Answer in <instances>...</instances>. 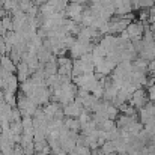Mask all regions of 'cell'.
Masks as SVG:
<instances>
[{
    "mask_svg": "<svg viewBox=\"0 0 155 155\" xmlns=\"http://www.w3.org/2000/svg\"><path fill=\"white\" fill-rule=\"evenodd\" d=\"M130 103L133 104L137 110H140V108H143V107L146 105V103H148V94L140 87V89H137V91L133 94V97H131Z\"/></svg>",
    "mask_w": 155,
    "mask_h": 155,
    "instance_id": "cell-1",
    "label": "cell"
},
{
    "mask_svg": "<svg viewBox=\"0 0 155 155\" xmlns=\"http://www.w3.org/2000/svg\"><path fill=\"white\" fill-rule=\"evenodd\" d=\"M83 110H84V108H83V104L77 103L75 100H74L72 103L66 104V105L63 107V113H65L66 117H78V116L81 114Z\"/></svg>",
    "mask_w": 155,
    "mask_h": 155,
    "instance_id": "cell-2",
    "label": "cell"
},
{
    "mask_svg": "<svg viewBox=\"0 0 155 155\" xmlns=\"http://www.w3.org/2000/svg\"><path fill=\"white\" fill-rule=\"evenodd\" d=\"M0 65H2L6 71H9V72H12V74H17V63L11 59V56H8V54L0 56Z\"/></svg>",
    "mask_w": 155,
    "mask_h": 155,
    "instance_id": "cell-3",
    "label": "cell"
},
{
    "mask_svg": "<svg viewBox=\"0 0 155 155\" xmlns=\"http://www.w3.org/2000/svg\"><path fill=\"white\" fill-rule=\"evenodd\" d=\"M63 125H65L69 131L78 133V131L81 130V124H80L78 117H66V119H63Z\"/></svg>",
    "mask_w": 155,
    "mask_h": 155,
    "instance_id": "cell-4",
    "label": "cell"
},
{
    "mask_svg": "<svg viewBox=\"0 0 155 155\" xmlns=\"http://www.w3.org/2000/svg\"><path fill=\"white\" fill-rule=\"evenodd\" d=\"M91 92H92V95H94L95 98H103V95H104V86L101 84V83H98V84H97V86H95V87L91 91Z\"/></svg>",
    "mask_w": 155,
    "mask_h": 155,
    "instance_id": "cell-5",
    "label": "cell"
},
{
    "mask_svg": "<svg viewBox=\"0 0 155 155\" xmlns=\"http://www.w3.org/2000/svg\"><path fill=\"white\" fill-rule=\"evenodd\" d=\"M148 71L151 74H155V59L154 60H149V65H148Z\"/></svg>",
    "mask_w": 155,
    "mask_h": 155,
    "instance_id": "cell-6",
    "label": "cell"
},
{
    "mask_svg": "<svg viewBox=\"0 0 155 155\" xmlns=\"http://www.w3.org/2000/svg\"><path fill=\"white\" fill-rule=\"evenodd\" d=\"M69 2H72V3H80V5H84L87 0H69Z\"/></svg>",
    "mask_w": 155,
    "mask_h": 155,
    "instance_id": "cell-7",
    "label": "cell"
},
{
    "mask_svg": "<svg viewBox=\"0 0 155 155\" xmlns=\"http://www.w3.org/2000/svg\"><path fill=\"white\" fill-rule=\"evenodd\" d=\"M47 2H48V3H50V5H53V6H56V5H57V2H59V0H47Z\"/></svg>",
    "mask_w": 155,
    "mask_h": 155,
    "instance_id": "cell-8",
    "label": "cell"
}]
</instances>
